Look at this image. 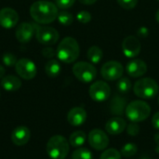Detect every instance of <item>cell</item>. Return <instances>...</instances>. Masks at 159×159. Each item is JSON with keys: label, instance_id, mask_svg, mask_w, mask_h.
Returning a JSON list of instances; mask_svg holds the SVG:
<instances>
[{"label": "cell", "instance_id": "cell-28", "mask_svg": "<svg viewBox=\"0 0 159 159\" xmlns=\"http://www.w3.org/2000/svg\"><path fill=\"white\" fill-rule=\"evenodd\" d=\"M100 159H121V153L114 148L107 149L102 154Z\"/></svg>", "mask_w": 159, "mask_h": 159}, {"label": "cell", "instance_id": "cell-22", "mask_svg": "<svg viewBox=\"0 0 159 159\" xmlns=\"http://www.w3.org/2000/svg\"><path fill=\"white\" fill-rule=\"evenodd\" d=\"M87 56L91 63L98 64L102 61L103 57V53L101 48H99L98 46H92L89 48Z\"/></svg>", "mask_w": 159, "mask_h": 159}, {"label": "cell", "instance_id": "cell-7", "mask_svg": "<svg viewBox=\"0 0 159 159\" xmlns=\"http://www.w3.org/2000/svg\"><path fill=\"white\" fill-rule=\"evenodd\" d=\"M124 73L123 65L116 61H109L105 62L101 68L102 76L108 81L118 80L122 77Z\"/></svg>", "mask_w": 159, "mask_h": 159}, {"label": "cell", "instance_id": "cell-9", "mask_svg": "<svg viewBox=\"0 0 159 159\" xmlns=\"http://www.w3.org/2000/svg\"><path fill=\"white\" fill-rule=\"evenodd\" d=\"M15 69L17 74L25 80L33 79L37 73V69L34 62L30 59H26V58L18 60L15 65Z\"/></svg>", "mask_w": 159, "mask_h": 159}, {"label": "cell", "instance_id": "cell-18", "mask_svg": "<svg viewBox=\"0 0 159 159\" xmlns=\"http://www.w3.org/2000/svg\"><path fill=\"white\" fill-rule=\"evenodd\" d=\"M127 128V122L122 117H113L107 121L105 130L111 135H118L122 133Z\"/></svg>", "mask_w": 159, "mask_h": 159}, {"label": "cell", "instance_id": "cell-13", "mask_svg": "<svg viewBox=\"0 0 159 159\" xmlns=\"http://www.w3.org/2000/svg\"><path fill=\"white\" fill-rule=\"evenodd\" d=\"M19 21V14L11 7L0 9V25L5 29L13 28Z\"/></svg>", "mask_w": 159, "mask_h": 159}, {"label": "cell", "instance_id": "cell-10", "mask_svg": "<svg viewBox=\"0 0 159 159\" xmlns=\"http://www.w3.org/2000/svg\"><path fill=\"white\" fill-rule=\"evenodd\" d=\"M90 98L98 102H102L106 101L110 94H111V89L110 86L104 82V81H96L94 82L89 90Z\"/></svg>", "mask_w": 159, "mask_h": 159}, {"label": "cell", "instance_id": "cell-40", "mask_svg": "<svg viewBox=\"0 0 159 159\" xmlns=\"http://www.w3.org/2000/svg\"><path fill=\"white\" fill-rule=\"evenodd\" d=\"M141 159H152V158H150V157H147V156H144V157H143Z\"/></svg>", "mask_w": 159, "mask_h": 159}, {"label": "cell", "instance_id": "cell-39", "mask_svg": "<svg viewBox=\"0 0 159 159\" xmlns=\"http://www.w3.org/2000/svg\"><path fill=\"white\" fill-rule=\"evenodd\" d=\"M156 20H157V21L159 23V9L157 11V14H156Z\"/></svg>", "mask_w": 159, "mask_h": 159}, {"label": "cell", "instance_id": "cell-5", "mask_svg": "<svg viewBox=\"0 0 159 159\" xmlns=\"http://www.w3.org/2000/svg\"><path fill=\"white\" fill-rule=\"evenodd\" d=\"M133 91L141 99H152L158 94L159 86L157 82L150 77L139 79L133 86Z\"/></svg>", "mask_w": 159, "mask_h": 159}, {"label": "cell", "instance_id": "cell-16", "mask_svg": "<svg viewBox=\"0 0 159 159\" xmlns=\"http://www.w3.org/2000/svg\"><path fill=\"white\" fill-rule=\"evenodd\" d=\"M34 26L30 22H22L16 29V38L20 43H28L34 36Z\"/></svg>", "mask_w": 159, "mask_h": 159}, {"label": "cell", "instance_id": "cell-21", "mask_svg": "<svg viewBox=\"0 0 159 159\" xmlns=\"http://www.w3.org/2000/svg\"><path fill=\"white\" fill-rule=\"evenodd\" d=\"M86 139H87L86 133L82 130H77L71 134L69 138V143L73 147H81L85 143Z\"/></svg>", "mask_w": 159, "mask_h": 159}, {"label": "cell", "instance_id": "cell-43", "mask_svg": "<svg viewBox=\"0 0 159 159\" xmlns=\"http://www.w3.org/2000/svg\"><path fill=\"white\" fill-rule=\"evenodd\" d=\"M157 1H159V0H157Z\"/></svg>", "mask_w": 159, "mask_h": 159}, {"label": "cell", "instance_id": "cell-11", "mask_svg": "<svg viewBox=\"0 0 159 159\" xmlns=\"http://www.w3.org/2000/svg\"><path fill=\"white\" fill-rule=\"evenodd\" d=\"M89 143L93 149L102 151L107 148L109 144V138L103 130L95 129L89 134Z\"/></svg>", "mask_w": 159, "mask_h": 159}, {"label": "cell", "instance_id": "cell-25", "mask_svg": "<svg viewBox=\"0 0 159 159\" xmlns=\"http://www.w3.org/2000/svg\"><path fill=\"white\" fill-rule=\"evenodd\" d=\"M72 159H93V156L89 149L78 148L72 154Z\"/></svg>", "mask_w": 159, "mask_h": 159}, {"label": "cell", "instance_id": "cell-27", "mask_svg": "<svg viewBox=\"0 0 159 159\" xmlns=\"http://www.w3.org/2000/svg\"><path fill=\"white\" fill-rule=\"evenodd\" d=\"M59 22L62 25H65V26H68V25H71L74 21V17L73 15L68 12V11H61L58 14V17H57Z\"/></svg>", "mask_w": 159, "mask_h": 159}, {"label": "cell", "instance_id": "cell-41", "mask_svg": "<svg viewBox=\"0 0 159 159\" xmlns=\"http://www.w3.org/2000/svg\"><path fill=\"white\" fill-rule=\"evenodd\" d=\"M156 150H157V152L159 154V146H157V149Z\"/></svg>", "mask_w": 159, "mask_h": 159}, {"label": "cell", "instance_id": "cell-19", "mask_svg": "<svg viewBox=\"0 0 159 159\" xmlns=\"http://www.w3.org/2000/svg\"><path fill=\"white\" fill-rule=\"evenodd\" d=\"M1 86L7 91H16L21 87V81L17 76L6 75L1 79Z\"/></svg>", "mask_w": 159, "mask_h": 159}, {"label": "cell", "instance_id": "cell-33", "mask_svg": "<svg viewBox=\"0 0 159 159\" xmlns=\"http://www.w3.org/2000/svg\"><path fill=\"white\" fill-rule=\"evenodd\" d=\"M75 2V0H56V6L61 9H67L70 8Z\"/></svg>", "mask_w": 159, "mask_h": 159}, {"label": "cell", "instance_id": "cell-23", "mask_svg": "<svg viewBox=\"0 0 159 159\" xmlns=\"http://www.w3.org/2000/svg\"><path fill=\"white\" fill-rule=\"evenodd\" d=\"M45 72L49 77H56L61 73V64L56 60H49L45 66Z\"/></svg>", "mask_w": 159, "mask_h": 159}, {"label": "cell", "instance_id": "cell-20", "mask_svg": "<svg viewBox=\"0 0 159 159\" xmlns=\"http://www.w3.org/2000/svg\"><path fill=\"white\" fill-rule=\"evenodd\" d=\"M126 107H127L126 99L122 98L118 95L114 97L110 103L111 113L114 115H116V116H122L124 111H126Z\"/></svg>", "mask_w": 159, "mask_h": 159}, {"label": "cell", "instance_id": "cell-24", "mask_svg": "<svg viewBox=\"0 0 159 159\" xmlns=\"http://www.w3.org/2000/svg\"><path fill=\"white\" fill-rule=\"evenodd\" d=\"M116 89L120 93H128L131 89V82L128 77H121L118 79Z\"/></svg>", "mask_w": 159, "mask_h": 159}, {"label": "cell", "instance_id": "cell-12", "mask_svg": "<svg viewBox=\"0 0 159 159\" xmlns=\"http://www.w3.org/2000/svg\"><path fill=\"white\" fill-rule=\"evenodd\" d=\"M142 49L141 43L139 39L134 35H129L125 37L122 42V50L126 57L134 59L137 57Z\"/></svg>", "mask_w": 159, "mask_h": 159}, {"label": "cell", "instance_id": "cell-29", "mask_svg": "<svg viewBox=\"0 0 159 159\" xmlns=\"http://www.w3.org/2000/svg\"><path fill=\"white\" fill-rule=\"evenodd\" d=\"M2 61H3V63L7 67L15 66L18 61L16 56L11 52H6L2 57Z\"/></svg>", "mask_w": 159, "mask_h": 159}, {"label": "cell", "instance_id": "cell-6", "mask_svg": "<svg viewBox=\"0 0 159 159\" xmlns=\"http://www.w3.org/2000/svg\"><path fill=\"white\" fill-rule=\"evenodd\" d=\"M73 73L75 76L83 83H90L97 76V69L92 63L86 61H78L73 66Z\"/></svg>", "mask_w": 159, "mask_h": 159}, {"label": "cell", "instance_id": "cell-2", "mask_svg": "<svg viewBox=\"0 0 159 159\" xmlns=\"http://www.w3.org/2000/svg\"><path fill=\"white\" fill-rule=\"evenodd\" d=\"M80 53L78 42L71 36L63 38L59 44L56 55L59 60L65 63H72L77 60Z\"/></svg>", "mask_w": 159, "mask_h": 159}, {"label": "cell", "instance_id": "cell-4", "mask_svg": "<svg viewBox=\"0 0 159 159\" xmlns=\"http://www.w3.org/2000/svg\"><path fill=\"white\" fill-rule=\"evenodd\" d=\"M126 116L131 122H142L149 117L151 114L150 105L144 101H133L126 107Z\"/></svg>", "mask_w": 159, "mask_h": 159}, {"label": "cell", "instance_id": "cell-8", "mask_svg": "<svg viewBox=\"0 0 159 159\" xmlns=\"http://www.w3.org/2000/svg\"><path fill=\"white\" fill-rule=\"evenodd\" d=\"M59 33L58 31L49 26H40L36 28L35 37L37 41L45 46L54 45L59 39Z\"/></svg>", "mask_w": 159, "mask_h": 159}, {"label": "cell", "instance_id": "cell-1", "mask_svg": "<svg viewBox=\"0 0 159 159\" xmlns=\"http://www.w3.org/2000/svg\"><path fill=\"white\" fill-rule=\"evenodd\" d=\"M30 14L35 22L41 24H48L53 22L58 17V7L49 1L39 0L30 7Z\"/></svg>", "mask_w": 159, "mask_h": 159}, {"label": "cell", "instance_id": "cell-3", "mask_svg": "<svg viewBox=\"0 0 159 159\" xmlns=\"http://www.w3.org/2000/svg\"><path fill=\"white\" fill-rule=\"evenodd\" d=\"M70 145L65 137L52 136L47 143V153L51 159H64L69 153Z\"/></svg>", "mask_w": 159, "mask_h": 159}, {"label": "cell", "instance_id": "cell-14", "mask_svg": "<svg viewBox=\"0 0 159 159\" xmlns=\"http://www.w3.org/2000/svg\"><path fill=\"white\" fill-rule=\"evenodd\" d=\"M127 73L131 77H141L147 72V64L140 59L130 60L126 67Z\"/></svg>", "mask_w": 159, "mask_h": 159}, {"label": "cell", "instance_id": "cell-34", "mask_svg": "<svg viewBox=\"0 0 159 159\" xmlns=\"http://www.w3.org/2000/svg\"><path fill=\"white\" fill-rule=\"evenodd\" d=\"M42 54L44 57H46L48 59H52L56 55V51H55V49H53L50 47H46L42 49Z\"/></svg>", "mask_w": 159, "mask_h": 159}, {"label": "cell", "instance_id": "cell-17", "mask_svg": "<svg viewBox=\"0 0 159 159\" xmlns=\"http://www.w3.org/2000/svg\"><path fill=\"white\" fill-rule=\"evenodd\" d=\"M87 119V112L82 107H74L72 108L67 115V121L70 125L77 127L85 123Z\"/></svg>", "mask_w": 159, "mask_h": 159}, {"label": "cell", "instance_id": "cell-37", "mask_svg": "<svg viewBox=\"0 0 159 159\" xmlns=\"http://www.w3.org/2000/svg\"><path fill=\"white\" fill-rule=\"evenodd\" d=\"M5 73H6V70L4 68V66L0 65V79H2L5 76Z\"/></svg>", "mask_w": 159, "mask_h": 159}, {"label": "cell", "instance_id": "cell-15", "mask_svg": "<svg viewBox=\"0 0 159 159\" xmlns=\"http://www.w3.org/2000/svg\"><path fill=\"white\" fill-rule=\"evenodd\" d=\"M31 137L30 129L25 126H20L13 129L11 133V141L12 143L17 146H22L25 145L29 141Z\"/></svg>", "mask_w": 159, "mask_h": 159}, {"label": "cell", "instance_id": "cell-42", "mask_svg": "<svg viewBox=\"0 0 159 159\" xmlns=\"http://www.w3.org/2000/svg\"><path fill=\"white\" fill-rule=\"evenodd\" d=\"M158 103H159V97H158Z\"/></svg>", "mask_w": 159, "mask_h": 159}, {"label": "cell", "instance_id": "cell-35", "mask_svg": "<svg viewBox=\"0 0 159 159\" xmlns=\"http://www.w3.org/2000/svg\"><path fill=\"white\" fill-rule=\"evenodd\" d=\"M152 125L153 127L159 130V112L156 113L154 116H153V118H152Z\"/></svg>", "mask_w": 159, "mask_h": 159}, {"label": "cell", "instance_id": "cell-38", "mask_svg": "<svg viewBox=\"0 0 159 159\" xmlns=\"http://www.w3.org/2000/svg\"><path fill=\"white\" fill-rule=\"evenodd\" d=\"M155 142L157 143V146H159V133H157L155 135Z\"/></svg>", "mask_w": 159, "mask_h": 159}, {"label": "cell", "instance_id": "cell-32", "mask_svg": "<svg viewBox=\"0 0 159 159\" xmlns=\"http://www.w3.org/2000/svg\"><path fill=\"white\" fill-rule=\"evenodd\" d=\"M127 132L130 136H136L140 132V126L136 122H131L129 125L127 127Z\"/></svg>", "mask_w": 159, "mask_h": 159}, {"label": "cell", "instance_id": "cell-30", "mask_svg": "<svg viewBox=\"0 0 159 159\" xmlns=\"http://www.w3.org/2000/svg\"><path fill=\"white\" fill-rule=\"evenodd\" d=\"M76 19L80 23L86 24V23H89L91 20V14L87 10H82V11L77 13Z\"/></svg>", "mask_w": 159, "mask_h": 159}, {"label": "cell", "instance_id": "cell-36", "mask_svg": "<svg viewBox=\"0 0 159 159\" xmlns=\"http://www.w3.org/2000/svg\"><path fill=\"white\" fill-rule=\"evenodd\" d=\"M78 1L84 5H93L94 3L97 2V0H78Z\"/></svg>", "mask_w": 159, "mask_h": 159}, {"label": "cell", "instance_id": "cell-26", "mask_svg": "<svg viewBox=\"0 0 159 159\" xmlns=\"http://www.w3.org/2000/svg\"><path fill=\"white\" fill-rule=\"evenodd\" d=\"M138 152V147L135 143H126L123 148L121 149V156L125 157H132L134 155H136V153Z\"/></svg>", "mask_w": 159, "mask_h": 159}, {"label": "cell", "instance_id": "cell-31", "mask_svg": "<svg viewBox=\"0 0 159 159\" xmlns=\"http://www.w3.org/2000/svg\"><path fill=\"white\" fill-rule=\"evenodd\" d=\"M117 3L124 9H133L138 4V0H117Z\"/></svg>", "mask_w": 159, "mask_h": 159}]
</instances>
